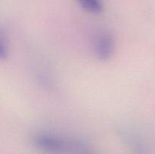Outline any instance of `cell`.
I'll return each mask as SVG.
<instances>
[{"mask_svg":"<svg viewBox=\"0 0 155 154\" xmlns=\"http://www.w3.org/2000/svg\"><path fill=\"white\" fill-rule=\"evenodd\" d=\"M31 141L36 149L46 154H63L70 147L63 137L50 132L36 133Z\"/></svg>","mask_w":155,"mask_h":154,"instance_id":"1","label":"cell"},{"mask_svg":"<svg viewBox=\"0 0 155 154\" xmlns=\"http://www.w3.org/2000/svg\"><path fill=\"white\" fill-rule=\"evenodd\" d=\"M94 53L98 60L107 62L113 57L116 50V41L110 33L101 31L95 36Z\"/></svg>","mask_w":155,"mask_h":154,"instance_id":"2","label":"cell"},{"mask_svg":"<svg viewBox=\"0 0 155 154\" xmlns=\"http://www.w3.org/2000/svg\"><path fill=\"white\" fill-rule=\"evenodd\" d=\"M124 139L132 154H149L146 143L142 137L130 131H124Z\"/></svg>","mask_w":155,"mask_h":154,"instance_id":"3","label":"cell"},{"mask_svg":"<svg viewBox=\"0 0 155 154\" xmlns=\"http://www.w3.org/2000/svg\"><path fill=\"white\" fill-rule=\"evenodd\" d=\"M80 7L93 14H99L104 11V5L101 0H76Z\"/></svg>","mask_w":155,"mask_h":154,"instance_id":"4","label":"cell"},{"mask_svg":"<svg viewBox=\"0 0 155 154\" xmlns=\"http://www.w3.org/2000/svg\"><path fill=\"white\" fill-rule=\"evenodd\" d=\"M9 54L8 47L4 35L0 32V60H5L8 58Z\"/></svg>","mask_w":155,"mask_h":154,"instance_id":"5","label":"cell"}]
</instances>
